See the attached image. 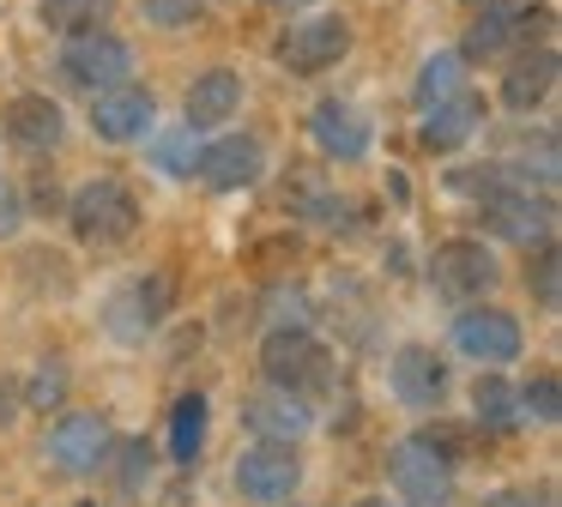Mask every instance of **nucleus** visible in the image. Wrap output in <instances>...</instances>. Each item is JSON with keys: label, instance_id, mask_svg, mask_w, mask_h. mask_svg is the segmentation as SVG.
I'll list each match as a JSON object with an SVG mask.
<instances>
[{"label": "nucleus", "instance_id": "f257e3e1", "mask_svg": "<svg viewBox=\"0 0 562 507\" xmlns=\"http://www.w3.org/2000/svg\"><path fill=\"white\" fill-rule=\"evenodd\" d=\"M387 483H393V495H400V507H448L453 483H460V453H453L448 435L417 429V435H405V441H393Z\"/></svg>", "mask_w": 562, "mask_h": 507}, {"label": "nucleus", "instance_id": "f03ea898", "mask_svg": "<svg viewBox=\"0 0 562 507\" xmlns=\"http://www.w3.org/2000/svg\"><path fill=\"white\" fill-rule=\"evenodd\" d=\"M67 224H74V236L86 241V248H127V241L139 236V224H146V212H139L127 181L91 176L86 188L67 200Z\"/></svg>", "mask_w": 562, "mask_h": 507}, {"label": "nucleus", "instance_id": "7ed1b4c3", "mask_svg": "<svg viewBox=\"0 0 562 507\" xmlns=\"http://www.w3.org/2000/svg\"><path fill=\"white\" fill-rule=\"evenodd\" d=\"M260 369L272 386H291L303 398L333 393V350L315 338V326H267L260 338Z\"/></svg>", "mask_w": 562, "mask_h": 507}, {"label": "nucleus", "instance_id": "20e7f679", "mask_svg": "<svg viewBox=\"0 0 562 507\" xmlns=\"http://www.w3.org/2000/svg\"><path fill=\"white\" fill-rule=\"evenodd\" d=\"M345 55H351V19H339V12L291 19L279 31V43H272V60H279L284 72H296V79H321V72H333Z\"/></svg>", "mask_w": 562, "mask_h": 507}, {"label": "nucleus", "instance_id": "39448f33", "mask_svg": "<svg viewBox=\"0 0 562 507\" xmlns=\"http://www.w3.org/2000/svg\"><path fill=\"white\" fill-rule=\"evenodd\" d=\"M55 72H61V84L98 97V91H110V84L134 79V48L115 31H103V24L98 31H74L61 43V55H55Z\"/></svg>", "mask_w": 562, "mask_h": 507}, {"label": "nucleus", "instance_id": "423d86ee", "mask_svg": "<svg viewBox=\"0 0 562 507\" xmlns=\"http://www.w3.org/2000/svg\"><path fill=\"white\" fill-rule=\"evenodd\" d=\"M170 302H176V278L170 272H139L110 296L103 326H110L115 345H146V338L170 320Z\"/></svg>", "mask_w": 562, "mask_h": 507}, {"label": "nucleus", "instance_id": "0eeeda50", "mask_svg": "<svg viewBox=\"0 0 562 507\" xmlns=\"http://www.w3.org/2000/svg\"><path fill=\"white\" fill-rule=\"evenodd\" d=\"M496 278H502V266L477 236H453V241H441V248L429 254V284H436V296L460 302V308L477 302V296H490Z\"/></svg>", "mask_w": 562, "mask_h": 507}, {"label": "nucleus", "instance_id": "6e6552de", "mask_svg": "<svg viewBox=\"0 0 562 507\" xmlns=\"http://www.w3.org/2000/svg\"><path fill=\"white\" fill-rule=\"evenodd\" d=\"M477 217H484L490 236L520 241V248H538V241L557 236V200H550V193L520 188V181H514V188H502V193H490V200L477 205Z\"/></svg>", "mask_w": 562, "mask_h": 507}, {"label": "nucleus", "instance_id": "1a4fd4ad", "mask_svg": "<svg viewBox=\"0 0 562 507\" xmlns=\"http://www.w3.org/2000/svg\"><path fill=\"white\" fill-rule=\"evenodd\" d=\"M115 453V429L110 417H98V410H61L49 429V465L67 471V477H91V471H103Z\"/></svg>", "mask_w": 562, "mask_h": 507}, {"label": "nucleus", "instance_id": "9d476101", "mask_svg": "<svg viewBox=\"0 0 562 507\" xmlns=\"http://www.w3.org/2000/svg\"><path fill=\"white\" fill-rule=\"evenodd\" d=\"M194 176L212 193H243L267 176V145L255 133H218V139H206L194 151Z\"/></svg>", "mask_w": 562, "mask_h": 507}, {"label": "nucleus", "instance_id": "9b49d317", "mask_svg": "<svg viewBox=\"0 0 562 507\" xmlns=\"http://www.w3.org/2000/svg\"><path fill=\"white\" fill-rule=\"evenodd\" d=\"M453 345H460V357L484 362V369H502V362H514L526 350V333L508 308H477V302H465L453 314Z\"/></svg>", "mask_w": 562, "mask_h": 507}, {"label": "nucleus", "instance_id": "f8f14e48", "mask_svg": "<svg viewBox=\"0 0 562 507\" xmlns=\"http://www.w3.org/2000/svg\"><path fill=\"white\" fill-rule=\"evenodd\" d=\"M151 127H158V97H151L146 84L122 79V84L91 97V133H98L103 145H139Z\"/></svg>", "mask_w": 562, "mask_h": 507}, {"label": "nucleus", "instance_id": "ddd939ff", "mask_svg": "<svg viewBox=\"0 0 562 507\" xmlns=\"http://www.w3.org/2000/svg\"><path fill=\"white\" fill-rule=\"evenodd\" d=\"M296 483H303V459H296L291 441H255L243 459H236V489L248 502H291Z\"/></svg>", "mask_w": 562, "mask_h": 507}, {"label": "nucleus", "instance_id": "4468645a", "mask_svg": "<svg viewBox=\"0 0 562 507\" xmlns=\"http://www.w3.org/2000/svg\"><path fill=\"white\" fill-rule=\"evenodd\" d=\"M308 139H315V151L333 157V164H357L375 133H369V115L351 97H321V103L308 109Z\"/></svg>", "mask_w": 562, "mask_h": 507}, {"label": "nucleus", "instance_id": "2eb2a0df", "mask_svg": "<svg viewBox=\"0 0 562 507\" xmlns=\"http://www.w3.org/2000/svg\"><path fill=\"white\" fill-rule=\"evenodd\" d=\"M243 422L260 435V441H303L308 429H315V398L291 393V386H260V393L243 398Z\"/></svg>", "mask_w": 562, "mask_h": 507}, {"label": "nucleus", "instance_id": "dca6fc26", "mask_svg": "<svg viewBox=\"0 0 562 507\" xmlns=\"http://www.w3.org/2000/svg\"><path fill=\"white\" fill-rule=\"evenodd\" d=\"M484 121H490V103L472 91V84H460L448 103L424 109V127H417V139H424V151L448 157V151H460V145H472Z\"/></svg>", "mask_w": 562, "mask_h": 507}, {"label": "nucleus", "instance_id": "f3484780", "mask_svg": "<svg viewBox=\"0 0 562 507\" xmlns=\"http://www.w3.org/2000/svg\"><path fill=\"white\" fill-rule=\"evenodd\" d=\"M387 386L400 405L412 410H436L441 398H448V362L436 357L429 345H400L387 362Z\"/></svg>", "mask_w": 562, "mask_h": 507}, {"label": "nucleus", "instance_id": "a211bd4d", "mask_svg": "<svg viewBox=\"0 0 562 507\" xmlns=\"http://www.w3.org/2000/svg\"><path fill=\"white\" fill-rule=\"evenodd\" d=\"M557 72H562L557 43L520 48V55L508 60V72H502V103H508L514 115H532V109H544L550 91H557Z\"/></svg>", "mask_w": 562, "mask_h": 507}, {"label": "nucleus", "instance_id": "6ab92c4d", "mask_svg": "<svg viewBox=\"0 0 562 507\" xmlns=\"http://www.w3.org/2000/svg\"><path fill=\"white\" fill-rule=\"evenodd\" d=\"M0 127H7V139H13L19 151H55L61 133H67V115L49 91H19L13 103H7V115H0Z\"/></svg>", "mask_w": 562, "mask_h": 507}, {"label": "nucleus", "instance_id": "aec40b11", "mask_svg": "<svg viewBox=\"0 0 562 507\" xmlns=\"http://www.w3.org/2000/svg\"><path fill=\"white\" fill-rule=\"evenodd\" d=\"M236 109H243V72H236V67H206L194 84H188V97H182V115H188V127H194V133L224 127Z\"/></svg>", "mask_w": 562, "mask_h": 507}, {"label": "nucleus", "instance_id": "412c9836", "mask_svg": "<svg viewBox=\"0 0 562 507\" xmlns=\"http://www.w3.org/2000/svg\"><path fill=\"white\" fill-rule=\"evenodd\" d=\"M472 410H477V429H484V435H514V429H526V417H520V386H514L508 374H496V369L477 374Z\"/></svg>", "mask_w": 562, "mask_h": 507}, {"label": "nucleus", "instance_id": "4be33fe9", "mask_svg": "<svg viewBox=\"0 0 562 507\" xmlns=\"http://www.w3.org/2000/svg\"><path fill=\"white\" fill-rule=\"evenodd\" d=\"M465 84V60H460V48H436V55L417 67V84H412V103H417V115L424 109H436V103H448L453 91Z\"/></svg>", "mask_w": 562, "mask_h": 507}, {"label": "nucleus", "instance_id": "5701e85b", "mask_svg": "<svg viewBox=\"0 0 562 507\" xmlns=\"http://www.w3.org/2000/svg\"><path fill=\"white\" fill-rule=\"evenodd\" d=\"M514 48V19L502 7H477V19L460 36V60H502Z\"/></svg>", "mask_w": 562, "mask_h": 507}, {"label": "nucleus", "instance_id": "b1692460", "mask_svg": "<svg viewBox=\"0 0 562 507\" xmlns=\"http://www.w3.org/2000/svg\"><path fill=\"white\" fill-rule=\"evenodd\" d=\"M200 447H206V393H182L170 410V453L176 465H194Z\"/></svg>", "mask_w": 562, "mask_h": 507}, {"label": "nucleus", "instance_id": "393cba45", "mask_svg": "<svg viewBox=\"0 0 562 507\" xmlns=\"http://www.w3.org/2000/svg\"><path fill=\"white\" fill-rule=\"evenodd\" d=\"M110 12H115V0H37L43 31H55V36L98 31V24H110Z\"/></svg>", "mask_w": 562, "mask_h": 507}, {"label": "nucleus", "instance_id": "a878e982", "mask_svg": "<svg viewBox=\"0 0 562 507\" xmlns=\"http://www.w3.org/2000/svg\"><path fill=\"white\" fill-rule=\"evenodd\" d=\"M520 417L538 422V429H557V422H562V381H557V369H538L532 381L520 386Z\"/></svg>", "mask_w": 562, "mask_h": 507}, {"label": "nucleus", "instance_id": "bb28decb", "mask_svg": "<svg viewBox=\"0 0 562 507\" xmlns=\"http://www.w3.org/2000/svg\"><path fill=\"white\" fill-rule=\"evenodd\" d=\"M526 290L538 296V308H557L562 302V248H557V236L538 241L532 266H526Z\"/></svg>", "mask_w": 562, "mask_h": 507}, {"label": "nucleus", "instance_id": "cd10ccee", "mask_svg": "<svg viewBox=\"0 0 562 507\" xmlns=\"http://www.w3.org/2000/svg\"><path fill=\"white\" fill-rule=\"evenodd\" d=\"M502 188H514V169L508 164H465V169H453V176H448V193L477 200V205H484L490 193H502Z\"/></svg>", "mask_w": 562, "mask_h": 507}, {"label": "nucleus", "instance_id": "c85d7f7f", "mask_svg": "<svg viewBox=\"0 0 562 507\" xmlns=\"http://www.w3.org/2000/svg\"><path fill=\"white\" fill-rule=\"evenodd\" d=\"M146 145H151V157H158L164 176H176V181L194 176V151H200V145H194V127H176V133H158V127H151Z\"/></svg>", "mask_w": 562, "mask_h": 507}, {"label": "nucleus", "instance_id": "c756f323", "mask_svg": "<svg viewBox=\"0 0 562 507\" xmlns=\"http://www.w3.org/2000/svg\"><path fill=\"white\" fill-rule=\"evenodd\" d=\"M260 314H267L272 326H308V320H315V302H308V290H296V284H279V290H267V302H260Z\"/></svg>", "mask_w": 562, "mask_h": 507}, {"label": "nucleus", "instance_id": "7c9ffc66", "mask_svg": "<svg viewBox=\"0 0 562 507\" xmlns=\"http://www.w3.org/2000/svg\"><path fill=\"white\" fill-rule=\"evenodd\" d=\"M25 405L31 410H61L67 405V369L61 362H37V374H31V386H25Z\"/></svg>", "mask_w": 562, "mask_h": 507}, {"label": "nucleus", "instance_id": "2f4dec72", "mask_svg": "<svg viewBox=\"0 0 562 507\" xmlns=\"http://www.w3.org/2000/svg\"><path fill=\"white\" fill-rule=\"evenodd\" d=\"M139 12H146V24H158V31H188V24L206 12V0H139Z\"/></svg>", "mask_w": 562, "mask_h": 507}, {"label": "nucleus", "instance_id": "473e14b6", "mask_svg": "<svg viewBox=\"0 0 562 507\" xmlns=\"http://www.w3.org/2000/svg\"><path fill=\"white\" fill-rule=\"evenodd\" d=\"M514 19V48H544L557 36V12L550 7H526V12H508Z\"/></svg>", "mask_w": 562, "mask_h": 507}, {"label": "nucleus", "instance_id": "72a5a7b5", "mask_svg": "<svg viewBox=\"0 0 562 507\" xmlns=\"http://www.w3.org/2000/svg\"><path fill=\"white\" fill-rule=\"evenodd\" d=\"M122 495H139L151 483V447L146 441H122V471H115Z\"/></svg>", "mask_w": 562, "mask_h": 507}, {"label": "nucleus", "instance_id": "f704fd0d", "mask_svg": "<svg viewBox=\"0 0 562 507\" xmlns=\"http://www.w3.org/2000/svg\"><path fill=\"white\" fill-rule=\"evenodd\" d=\"M19 217H25V212H19V193L7 188V181H0V236H13Z\"/></svg>", "mask_w": 562, "mask_h": 507}, {"label": "nucleus", "instance_id": "c9c22d12", "mask_svg": "<svg viewBox=\"0 0 562 507\" xmlns=\"http://www.w3.org/2000/svg\"><path fill=\"white\" fill-rule=\"evenodd\" d=\"M477 507H532V495L526 489H496V495H484Z\"/></svg>", "mask_w": 562, "mask_h": 507}, {"label": "nucleus", "instance_id": "e433bc0d", "mask_svg": "<svg viewBox=\"0 0 562 507\" xmlns=\"http://www.w3.org/2000/svg\"><path fill=\"white\" fill-rule=\"evenodd\" d=\"M19 417V393H13V381H7V374H0V429H7V422Z\"/></svg>", "mask_w": 562, "mask_h": 507}, {"label": "nucleus", "instance_id": "4c0bfd02", "mask_svg": "<svg viewBox=\"0 0 562 507\" xmlns=\"http://www.w3.org/2000/svg\"><path fill=\"white\" fill-rule=\"evenodd\" d=\"M267 7H279V12H308L315 0H267Z\"/></svg>", "mask_w": 562, "mask_h": 507}, {"label": "nucleus", "instance_id": "58836bf2", "mask_svg": "<svg viewBox=\"0 0 562 507\" xmlns=\"http://www.w3.org/2000/svg\"><path fill=\"white\" fill-rule=\"evenodd\" d=\"M357 507H400V502H387V495H369V502H357Z\"/></svg>", "mask_w": 562, "mask_h": 507}, {"label": "nucleus", "instance_id": "ea45409f", "mask_svg": "<svg viewBox=\"0 0 562 507\" xmlns=\"http://www.w3.org/2000/svg\"><path fill=\"white\" fill-rule=\"evenodd\" d=\"M465 7H502V0H465Z\"/></svg>", "mask_w": 562, "mask_h": 507}, {"label": "nucleus", "instance_id": "a19ab883", "mask_svg": "<svg viewBox=\"0 0 562 507\" xmlns=\"http://www.w3.org/2000/svg\"><path fill=\"white\" fill-rule=\"evenodd\" d=\"M86 507H98V502H86Z\"/></svg>", "mask_w": 562, "mask_h": 507}, {"label": "nucleus", "instance_id": "79ce46f5", "mask_svg": "<svg viewBox=\"0 0 562 507\" xmlns=\"http://www.w3.org/2000/svg\"><path fill=\"white\" fill-rule=\"evenodd\" d=\"M291 507H296V502H291Z\"/></svg>", "mask_w": 562, "mask_h": 507}]
</instances>
